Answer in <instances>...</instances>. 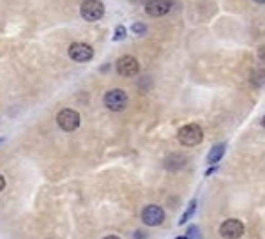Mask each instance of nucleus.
<instances>
[{
	"label": "nucleus",
	"instance_id": "nucleus-1",
	"mask_svg": "<svg viewBox=\"0 0 265 239\" xmlns=\"http://www.w3.org/2000/svg\"><path fill=\"white\" fill-rule=\"evenodd\" d=\"M179 142L186 147H195L203 140V130L198 124H186L179 130L177 133Z\"/></svg>",
	"mask_w": 265,
	"mask_h": 239
},
{
	"label": "nucleus",
	"instance_id": "nucleus-2",
	"mask_svg": "<svg viewBox=\"0 0 265 239\" xmlns=\"http://www.w3.org/2000/svg\"><path fill=\"white\" fill-rule=\"evenodd\" d=\"M80 14L85 22H98L104 16V4L101 0H83L80 6Z\"/></svg>",
	"mask_w": 265,
	"mask_h": 239
},
{
	"label": "nucleus",
	"instance_id": "nucleus-3",
	"mask_svg": "<svg viewBox=\"0 0 265 239\" xmlns=\"http://www.w3.org/2000/svg\"><path fill=\"white\" fill-rule=\"evenodd\" d=\"M127 94L122 89H111L104 94V106L111 112H122L127 106Z\"/></svg>",
	"mask_w": 265,
	"mask_h": 239
},
{
	"label": "nucleus",
	"instance_id": "nucleus-4",
	"mask_svg": "<svg viewBox=\"0 0 265 239\" xmlns=\"http://www.w3.org/2000/svg\"><path fill=\"white\" fill-rule=\"evenodd\" d=\"M57 124L64 131H74L80 126V114L73 108H64L57 114Z\"/></svg>",
	"mask_w": 265,
	"mask_h": 239
},
{
	"label": "nucleus",
	"instance_id": "nucleus-5",
	"mask_svg": "<svg viewBox=\"0 0 265 239\" xmlns=\"http://www.w3.org/2000/svg\"><path fill=\"white\" fill-rule=\"evenodd\" d=\"M219 234L226 239H239L244 234V223L235 218L224 220L219 227Z\"/></svg>",
	"mask_w": 265,
	"mask_h": 239
},
{
	"label": "nucleus",
	"instance_id": "nucleus-6",
	"mask_svg": "<svg viewBox=\"0 0 265 239\" xmlns=\"http://www.w3.org/2000/svg\"><path fill=\"white\" fill-rule=\"evenodd\" d=\"M142 222L145 223L147 227H154L159 225V223L164 222V211L159 206H145L142 211Z\"/></svg>",
	"mask_w": 265,
	"mask_h": 239
},
{
	"label": "nucleus",
	"instance_id": "nucleus-7",
	"mask_svg": "<svg viewBox=\"0 0 265 239\" xmlns=\"http://www.w3.org/2000/svg\"><path fill=\"white\" fill-rule=\"evenodd\" d=\"M69 57L74 62H88L94 57V50L87 43H73L69 46Z\"/></svg>",
	"mask_w": 265,
	"mask_h": 239
},
{
	"label": "nucleus",
	"instance_id": "nucleus-8",
	"mask_svg": "<svg viewBox=\"0 0 265 239\" xmlns=\"http://www.w3.org/2000/svg\"><path fill=\"white\" fill-rule=\"evenodd\" d=\"M117 71L122 77H135L140 71V64L131 55H124V57H120L117 61Z\"/></svg>",
	"mask_w": 265,
	"mask_h": 239
},
{
	"label": "nucleus",
	"instance_id": "nucleus-9",
	"mask_svg": "<svg viewBox=\"0 0 265 239\" xmlns=\"http://www.w3.org/2000/svg\"><path fill=\"white\" fill-rule=\"evenodd\" d=\"M172 6H174L172 0H148L145 6V11H147V14H150V16H164L170 13Z\"/></svg>",
	"mask_w": 265,
	"mask_h": 239
},
{
	"label": "nucleus",
	"instance_id": "nucleus-10",
	"mask_svg": "<svg viewBox=\"0 0 265 239\" xmlns=\"http://www.w3.org/2000/svg\"><path fill=\"white\" fill-rule=\"evenodd\" d=\"M224 151H226V145H224V143H218V145L212 147V149L209 151V154H207V163H209V165H216V163H218L219 159L224 156Z\"/></svg>",
	"mask_w": 265,
	"mask_h": 239
},
{
	"label": "nucleus",
	"instance_id": "nucleus-11",
	"mask_svg": "<svg viewBox=\"0 0 265 239\" xmlns=\"http://www.w3.org/2000/svg\"><path fill=\"white\" fill-rule=\"evenodd\" d=\"M195 209H196V200H191V204L187 206V209H186V213H184V216L180 218V225H184V223H186L187 220H190V216L193 213H195Z\"/></svg>",
	"mask_w": 265,
	"mask_h": 239
},
{
	"label": "nucleus",
	"instance_id": "nucleus-12",
	"mask_svg": "<svg viewBox=\"0 0 265 239\" xmlns=\"http://www.w3.org/2000/svg\"><path fill=\"white\" fill-rule=\"evenodd\" d=\"M127 35V30L124 25H117V29H115V34H113V41H122V39H126Z\"/></svg>",
	"mask_w": 265,
	"mask_h": 239
},
{
	"label": "nucleus",
	"instance_id": "nucleus-13",
	"mask_svg": "<svg viewBox=\"0 0 265 239\" xmlns=\"http://www.w3.org/2000/svg\"><path fill=\"white\" fill-rule=\"evenodd\" d=\"M131 30L135 32V34H138V35H143L147 32V25H145V23H132Z\"/></svg>",
	"mask_w": 265,
	"mask_h": 239
},
{
	"label": "nucleus",
	"instance_id": "nucleus-14",
	"mask_svg": "<svg viewBox=\"0 0 265 239\" xmlns=\"http://www.w3.org/2000/svg\"><path fill=\"white\" fill-rule=\"evenodd\" d=\"M216 170H218V167H211L209 170H205V177H209V175H212V174L216 172Z\"/></svg>",
	"mask_w": 265,
	"mask_h": 239
},
{
	"label": "nucleus",
	"instance_id": "nucleus-15",
	"mask_svg": "<svg viewBox=\"0 0 265 239\" xmlns=\"http://www.w3.org/2000/svg\"><path fill=\"white\" fill-rule=\"evenodd\" d=\"M6 188V179H4V175H0V191Z\"/></svg>",
	"mask_w": 265,
	"mask_h": 239
},
{
	"label": "nucleus",
	"instance_id": "nucleus-16",
	"mask_svg": "<svg viewBox=\"0 0 265 239\" xmlns=\"http://www.w3.org/2000/svg\"><path fill=\"white\" fill-rule=\"evenodd\" d=\"M103 239H120L119 236H106V237H103Z\"/></svg>",
	"mask_w": 265,
	"mask_h": 239
},
{
	"label": "nucleus",
	"instance_id": "nucleus-17",
	"mask_svg": "<svg viewBox=\"0 0 265 239\" xmlns=\"http://www.w3.org/2000/svg\"><path fill=\"white\" fill-rule=\"evenodd\" d=\"M255 2H256V4H263L265 0H255Z\"/></svg>",
	"mask_w": 265,
	"mask_h": 239
},
{
	"label": "nucleus",
	"instance_id": "nucleus-18",
	"mask_svg": "<svg viewBox=\"0 0 265 239\" xmlns=\"http://www.w3.org/2000/svg\"><path fill=\"white\" fill-rule=\"evenodd\" d=\"M175 239H187V236H180V237H175Z\"/></svg>",
	"mask_w": 265,
	"mask_h": 239
}]
</instances>
